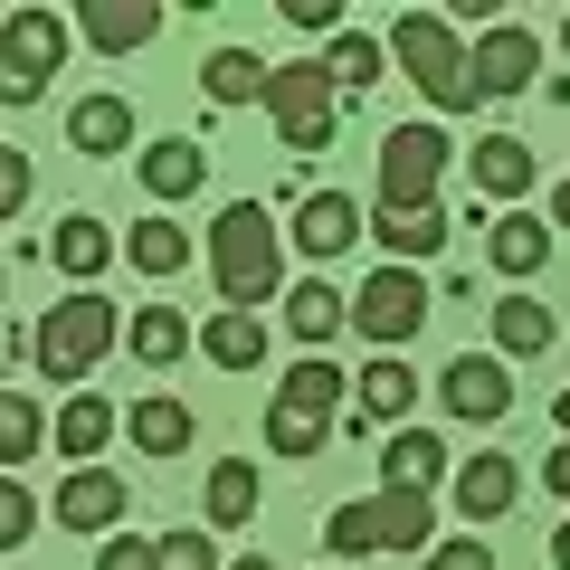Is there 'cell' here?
I'll list each match as a JSON object with an SVG mask.
<instances>
[{"instance_id": "7bdbcfd3", "label": "cell", "mask_w": 570, "mask_h": 570, "mask_svg": "<svg viewBox=\"0 0 570 570\" xmlns=\"http://www.w3.org/2000/svg\"><path fill=\"white\" fill-rule=\"evenodd\" d=\"M551 561H561V570H570V523H551Z\"/></svg>"}, {"instance_id": "d6986e66", "label": "cell", "mask_w": 570, "mask_h": 570, "mask_svg": "<svg viewBox=\"0 0 570 570\" xmlns=\"http://www.w3.org/2000/svg\"><path fill=\"white\" fill-rule=\"evenodd\" d=\"M257 504H266L257 466H247V456H219V466H209V485H200L209 532H247V523H257Z\"/></svg>"}, {"instance_id": "9c48e42d", "label": "cell", "mask_w": 570, "mask_h": 570, "mask_svg": "<svg viewBox=\"0 0 570 570\" xmlns=\"http://www.w3.org/2000/svg\"><path fill=\"white\" fill-rule=\"evenodd\" d=\"M438 171H448V134L438 124L381 134V209H438Z\"/></svg>"}, {"instance_id": "44dd1931", "label": "cell", "mask_w": 570, "mask_h": 570, "mask_svg": "<svg viewBox=\"0 0 570 570\" xmlns=\"http://www.w3.org/2000/svg\"><path fill=\"white\" fill-rule=\"evenodd\" d=\"M343 324H352V295H333L324 276H305L295 295H285V333H295L305 352H333V333H343Z\"/></svg>"}, {"instance_id": "cb8c5ba5", "label": "cell", "mask_w": 570, "mask_h": 570, "mask_svg": "<svg viewBox=\"0 0 570 570\" xmlns=\"http://www.w3.org/2000/svg\"><path fill=\"white\" fill-rule=\"evenodd\" d=\"M371 238L390 247V266H419L448 247V209H371Z\"/></svg>"}, {"instance_id": "836d02e7", "label": "cell", "mask_w": 570, "mask_h": 570, "mask_svg": "<svg viewBox=\"0 0 570 570\" xmlns=\"http://www.w3.org/2000/svg\"><path fill=\"white\" fill-rule=\"evenodd\" d=\"M324 77L343 86V96H362V86H381V48H371V39H352V29H343V39L324 48Z\"/></svg>"}, {"instance_id": "9a60e30c", "label": "cell", "mask_w": 570, "mask_h": 570, "mask_svg": "<svg viewBox=\"0 0 570 570\" xmlns=\"http://www.w3.org/2000/svg\"><path fill=\"white\" fill-rule=\"evenodd\" d=\"M409 400H419V371H409V352H381V362L362 371V390H352V428H400Z\"/></svg>"}, {"instance_id": "d590c367", "label": "cell", "mask_w": 570, "mask_h": 570, "mask_svg": "<svg viewBox=\"0 0 570 570\" xmlns=\"http://www.w3.org/2000/svg\"><path fill=\"white\" fill-rule=\"evenodd\" d=\"M428 570H494V542L485 532H448V542H428Z\"/></svg>"}, {"instance_id": "8992f818", "label": "cell", "mask_w": 570, "mask_h": 570, "mask_svg": "<svg viewBox=\"0 0 570 570\" xmlns=\"http://www.w3.org/2000/svg\"><path fill=\"white\" fill-rule=\"evenodd\" d=\"M266 115H276L285 153H324L333 142V115H343V86L324 77V58H295L266 77Z\"/></svg>"}, {"instance_id": "e575fe53", "label": "cell", "mask_w": 570, "mask_h": 570, "mask_svg": "<svg viewBox=\"0 0 570 570\" xmlns=\"http://www.w3.org/2000/svg\"><path fill=\"white\" fill-rule=\"evenodd\" d=\"M29 532H39V494H29L20 475H0V551H20Z\"/></svg>"}, {"instance_id": "7c38bea8", "label": "cell", "mask_w": 570, "mask_h": 570, "mask_svg": "<svg viewBox=\"0 0 570 570\" xmlns=\"http://www.w3.org/2000/svg\"><path fill=\"white\" fill-rule=\"evenodd\" d=\"M438 400H448L466 428H494V419L513 409V371L494 362V352H456V362L438 371Z\"/></svg>"}, {"instance_id": "484cf974", "label": "cell", "mask_w": 570, "mask_h": 570, "mask_svg": "<svg viewBox=\"0 0 570 570\" xmlns=\"http://www.w3.org/2000/svg\"><path fill=\"white\" fill-rule=\"evenodd\" d=\"M485 257H494V276H532V266L551 257V219H532V209H504V219L485 228Z\"/></svg>"}, {"instance_id": "4316f807", "label": "cell", "mask_w": 570, "mask_h": 570, "mask_svg": "<svg viewBox=\"0 0 570 570\" xmlns=\"http://www.w3.org/2000/svg\"><path fill=\"white\" fill-rule=\"evenodd\" d=\"M475 190H485V200H523V190H532V142L485 134V142H475Z\"/></svg>"}, {"instance_id": "bcb514c9", "label": "cell", "mask_w": 570, "mask_h": 570, "mask_svg": "<svg viewBox=\"0 0 570 570\" xmlns=\"http://www.w3.org/2000/svg\"><path fill=\"white\" fill-rule=\"evenodd\" d=\"M561 58H570V20H561Z\"/></svg>"}, {"instance_id": "ac0fdd59", "label": "cell", "mask_w": 570, "mask_h": 570, "mask_svg": "<svg viewBox=\"0 0 570 570\" xmlns=\"http://www.w3.org/2000/svg\"><path fill=\"white\" fill-rule=\"evenodd\" d=\"M513 494H523V466H513V456H466V466H456V513H466V523H504Z\"/></svg>"}, {"instance_id": "f35d334b", "label": "cell", "mask_w": 570, "mask_h": 570, "mask_svg": "<svg viewBox=\"0 0 570 570\" xmlns=\"http://www.w3.org/2000/svg\"><path fill=\"white\" fill-rule=\"evenodd\" d=\"M96 570H163V542H142V532H115Z\"/></svg>"}, {"instance_id": "52a82bcc", "label": "cell", "mask_w": 570, "mask_h": 570, "mask_svg": "<svg viewBox=\"0 0 570 570\" xmlns=\"http://www.w3.org/2000/svg\"><path fill=\"white\" fill-rule=\"evenodd\" d=\"M428 314H438V295H428L419 266H381V276L352 295V333H362V343H381V352H409Z\"/></svg>"}, {"instance_id": "74e56055", "label": "cell", "mask_w": 570, "mask_h": 570, "mask_svg": "<svg viewBox=\"0 0 570 570\" xmlns=\"http://www.w3.org/2000/svg\"><path fill=\"white\" fill-rule=\"evenodd\" d=\"M163 570H219V542L209 532H163Z\"/></svg>"}, {"instance_id": "7dc6e473", "label": "cell", "mask_w": 570, "mask_h": 570, "mask_svg": "<svg viewBox=\"0 0 570 570\" xmlns=\"http://www.w3.org/2000/svg\"><path fill=\"white\" fill-rule=\"evenodd\" d=\"M0 400H10V390H0Z\"/></svg>"}, {"instance_id": "83f0119b", "label": "cell", "mask_w": 570, "mask_h": 570, "mask_svg": "<svg viewBox=\"0 0 570 570\" xmlns=\"http://www.w3.org/2000/svg\"><path fill=\"white\" fill-rule=\"evenodd\" d=\"M124 343H134L142 371H171V362L190 352V324H181V305H142L134 324H124Z\"/></svg>"}, {"instance_id": "4dcf8cb0", "label": "cell", "mask_w": 570, "mask_h": 570, "mask_svg": "<svg viewBox=\"0 0 570 570\" xmlns=\"http://www.w3.org/2000/svg\"><path fill=\"white\" fill-rule=\"evenodd\" d=\"M200 352L219 371H257L266 362V324H257V314H238V305H219V314H209V333H200Z\"/></svg>"}, {"instance_id": "f1b7e54d", "label": "cell", "mask_w": 570, "mask_h": 570, "mask_svg": "<svg viewBox=\"0 0 570 570\" xmlns=\"http://www.w3.org/2000/svg\"><path fill=\"white\" fill-rule=\"evenodd\" d=\"M48 438H58V419H48L39 400H20V390H10V400H0V475H20Z\"/></svg>"}, {"instance_id": "ffe728a7", "label": "cell", "mask_w": 570, "mask_h": 570, "mask_svg": "<svg viewBox=\"0 0 570 570\" xmlns=\"http://www.w3.org/2000/svg\"><path fill=\"white\" fill-rule=\"evenodd\" d=\"M115 400L105 390H67V409H58V456H77V466H96L105 448H115Z\"/></svg>"}, {"instance_id": "ba28073f", "label": "cell", "mask_w": 570, "mask_h": 570, "mask_svg": "<svg viewBox=\"0 0 570 570\" xmlns=\"http://www.w3.org/2000/svg\"><path fill=\"white\" fill-rule=\"evenodd\" d=\"M58 58H67L58 10H10V29H0V105H39L48 77H58Z\"/></svg>"}, {"instance_id": "c3c4849f", "label": "cell", "mask_w": 570, "mask_h": 570, "mask_svg": "<svg viewBox=\"0 0 570 570\" xmlns=\"http://www.w3.org/2000/svg\"><path fill=\"white\" fill-rule=\"evenodd\" d=\"M0 285H10V276H0Z\"/></svg>"}, {"instance_id": "4fadbf2b", "label": "cell", "mask_w": 570, "mask_h": 570, "mask_svg": "<svg viewBox=\"0 0 570 570\" xmlns=\"http://www.w3.org/2000/svg\"><path fill=\"white\" fill-rule=\"evenodd\" d=\"M77 39L105 48V58H134V48L163 39V0H86V10H77Z\"/></svg>"}, {"instance_id": "f546056e", "label": "cell", "mask_w": 570, "mask_h": 570, "mask_svg": "<svg viewBox=\"0 0 570 570\" xmlns=\"http://www.w3.org/2000/svg\"><path fill=\"white\" fill-rule=\"evenodd\" d=\"M266 77H276V67H266L257 48H209V58H200L209 105H247V96H266Z\"/></svg>"}, {"instance_id": "d4e9b609", "label": "cell", "mask_w": 570, "mask_h": 570, "mask_svg": "<svg viewBox=\"0 0 570 570\" xmlns=\"http://www.w3.org/2000/svg\"><path fill=\"white\" fill-rule=\"evenodd\" d=\"M124 428H134V448H142V456H181L190 438H200V419H190V409L171 400V390H153V400H134V409H124Z\"/></svg>"}, {"instance_id": "6da1fadb", "label": "cell", "mask_w": 570, "mask_h": 570, "mask_svg": "<svg viewBox=\"0 0 570 570\" xmlns=\"http://www.w3.org/2000/svg\"><path fill=\"white\" fill-rule=\"evenodd\" d=\"M209 276H219V305H238V314L276 305L285 247H276V219H266L257 200H228L219 219H209Z\"/></svg>"}, {"instance_id": "30bf717a", "label": "cell", "mask_w": 570, "mask_h": 570, "mask_svg": "<svg viewBox=\"0 0 570 570\" xmlns=\"http://www.w3.org/2000/svg\"><path fill=\"white\" fill-rule=\"evenodd\" d=\"M124 504H134V485H124L115 466H67V485L48 494V513H58L67 532H86V542H115V523H124Z\"/></svg>"}, {"instance_id": "1f68e13d", "label": "cell", "mask_w": 570, "mask_h": 570, "mask_svg": "<svg viewBox=\"0 0 570 570\" xmlns=\"http://www.w3.org/2000/svg\"><path fill=\"white\" fill-rule=\"evenodd\" d=\"M67 142H77V153H124V142H134V105L124 96H86L77 115H67Z\"/></svg>"}, {"instance_id": "f6af8a7d", "label": "cell", "mask_w": 570, "mask_h": 570, "mask_svg": "<svg viewBox=\"0 0 570 570\" xmlns=\"http://www.w3.org/2000/svg\"><path fill=\"white\" fill-rule=\"evenodd\" d=\"M228 570H276V561H257V551H247V561H228Z\"/></svg>"}, {"instance_id": "277c9868", "label": "cell", "mask_w": 570, "mask_h": 570, "mask_svg": "<svg viewBox=\"0 0 570 570\" xmlns=\"http://www.w3.org/2000/svg\"><path fill=\"white\" fill-rule=\"evenodd\" d=\"M428 532H438V504L428 494H400V485H381L371 504L324 513V551H343V561H362V551H419Z\"/></svg>"}, {"instance_id": "b9f144b4", "label": "cell", "mask_w": 570, "mask_h": 570, "mask_svg": "<svg viewBox=\"0 0 570 570\" xmlns=\"http://www.w3.org/2000/svg\"><path fill=\"white\" fill-rule=\"evenodd\" d=\"M551 228H570V181H561V190H551Z\"/></svg>"}, {"instance_id": "7a4b0ae2", "label": "cell", "mask_w": 570, "mask_h": 570, "mask_svg": "<svg viewBox=\"0 0 570 570\" xmlns=\"http://www.w3.org/2000/svg\"><path fill=\"white\" fill-rule=\"evenodd\" d=\"M333 419H343V371H333V352H305L276 381V400H266V448L276 456H324Z\"/></svg>"}, {"instance_id": "8fae6325", "label": "cell", "mask_w": 570, "mask_h": 570, "mask_svg": "<svg viewBox=\"0 0 570 570\" xmlns=\"http://www.w3.org/2000/svg\"><path fill=\"white\" fill-rule=\"evenodd\" d=\"M466 67H475V96H523V86L542 77V39H532L523 20H494L485 39L466 48Z\"/></svg>"}, {"instance_id": "ab89813d", "label": "cell", "mask_w": 570, "mask_h": 570, "mask_svg": "<svg viewBox=\"0 0 570 570\" xmlns=\"http://www.w3.org/2000/svg\"><path fill=\"white\" fill-rule=\"evenodd\" d=\"M285 20L305 39H343V0H285Z\"/></svg>"}, {"instance_id": "60d3db41", "label": "cell", "mask_w": 570, "mask_h": 570, "mask_svg": "<svg viewBox=\"0 0 570 570\" xmlns=\"http://www.w3.org/2000/svg\"><path fill=\"white\" fill-rule=\"evenodd\" d=\"M542 475H551V494H570V448H561V456H542Z\"/></svg>"}, {"instance_id": "8d00e7d4", "label": "cell", "mask_w": 570, "mask_h": 570, "mask_svg": "<svg viewBox=\"0 0 570 570\" xmlns=\"http://www.w3.org/2000/svg\"><path fill=\"white\" fill-rule=\"evenodd\" d=\"M29 190H39V171H29V153H0V228L29 209Z\"/></svg>"}, {"instance_id": "2e32d148", "label": "cell", "mask_w": 570, "mask_h": 570, "mask_svg": "<svg viewBox=\"0 0 570 570\" xmlns=\"http://www.w3.org/2000/svg\"><path fill=\"white\" fill-rule=\"evenodd\" d=\"M200 181H209V153H200L190 134H163L153 153H142V190L163 200V219H171V209H181V200H190Z\"/></svg>"}, {"instance_id": "7402d4cb", "label": "cell", "mask_w": 570, "mask_h": 570, "mask_svg": "<svg viewBox=\"0 0 570 570\" xmlns=\"http://www.w3.org/2000/svg\"><path fill=\"white\" fill-rule=\"evenodd\" d=\"M448 475V448L428 438V428H390L381 438V485H400V494H428Z\"/></svg>"}, {"instance_id": "e0dca14e", "label": "cell", "mask_w": 570, "mask_h": 570, "mask_svg": "<svg viewBox=\"0 0 570 570\" xmlns=\"http://www.w3.org/2000/svg\"><path fill=\"white\" fill-rule=\"evenodd\" d=\"M551 343H561V314L542 295H504L494 305V362H542Z\"/></svg>"}, {"instance_id": "5bb4252c", "label": "cell", "mask_w": 570, "mask_h": 570, "mask_svg": "<svg viewBox=\"0 0 570 570\" xmlns=\"http://www.w3.org/2000/svg\"><path fill=\"white\" fill-rule=\"evenodd\" d=\"M362 228H371V219H362V200H352V190H314V200L295 209V247H305L314 266H333Z\"/></svg>"}, {"instance_id": "603a6c76", "label": "cell", "mask_w": 570, "mask_h": 570, "mask_svg": "<svg viewBox=\"0 0 570 570\" xmlns=\"http://www.w3.org/2000/svg\"><path fill=\"white\" fill-rule=\"evenodd\" d=\"M48 257H58V266H67V285L86 295V285L105 276V257H115V238H105V219H96V209H67V219H58V238H48Z\"/></svg>"}, {"instance_id": "3957f363", "label": "cell", "mask_w": 570, "mask_h": 570, "mask_svg": "<svg viewBox=\"0 0 570 570\" xmlns=\"http://www.w3.org/2000/svg\"><path fill=\"white\" fill-rule=\"evenodd\" d=\"M390 58H400V77L419 86L438 115H466L475 105V67H466V39H456L438 10H409L400 29H390Z\"/></svg>"}, {"instance_id": "ee69618b", "label": "cell", "mask_w": 570, "mask_h": 570, "mask_svg": "<svg viewBox=\"0 0 570 570\" xmlns=\"http://www.w3.org/2000/svg\"><path fill=\"white\" fill-rule=\"evenodd\" d=\"M551 419H561V438H570V390H561V400H551Z\"/></svg>"}, {"instance_id": "5b68a950", "label": "cell", "mask_w": 570, "mask_h": 570, "mask_svg": "<svg viewBox=\"0 0 570 570\" xmlns=\"http://www.w3.org/2000/svg\"><path fill=\"white\" fill-rule=\"evenodd\" d=\"M105 352H115V305H105L96 285H86V295H67V305H48V324L29 333L39 381H96Z\"/></svg>"}, {"instance_id": "d6a6232c", "label": "cell", "mask_w": 570, "mask_h": 570, "mask_svg": "<svg viewBox=\"0 0 570 570\" xmlns=\"http://www.w3.org/2000/svg\"><path fill=\"white\" fill-rule=\"evenodd\" d=\"M124 257H134L142 276H181V266H190V228H171V219H142L134 238H124Z\"/></svg>"}]
</instances>
